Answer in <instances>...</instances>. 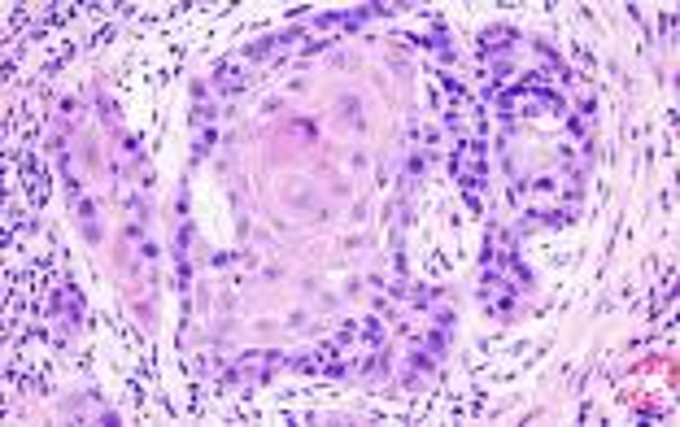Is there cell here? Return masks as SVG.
Listing matches in <instances>:
<instances>
[{
  "mask_svg": "<svg viewBox=\"0 0 680 427\" xmlns=\"http://www.w3.org/2000/svg\"><path fill=\"white\" fill-rule=\"evenodd\" d=\"M449 170H454L458 188L467 192V201L480 205L476 188H484V170H489V166H484V140H458L454 157H449Z\"/></svg>",
  "mask_w": 680,
  "mask_h": 427,
  "instance_id": "1",
  "label": "cell"
},
{
  "mask_svg": "<svg viewBox=\"0 0 680 427\" xmlns=\"http://www.w3.org/2000/svg\"><path fill=\"white\" fill-rule=\"evenodd\" d=\"M275 366H279V358H271V353H249V358L240 362L232 375H236V380H253V384H258V380H266V375L275 371Z\"/></svg>",
  "mask_w": 680,
  "mask_h": 427,
  "instance_id": "2",
  "label": "cell"
}]
</instances>
